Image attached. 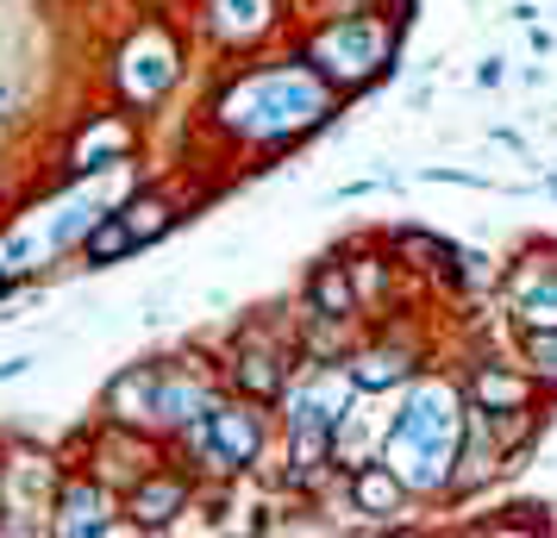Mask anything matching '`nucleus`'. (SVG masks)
Listing matches in <instances>:
<instances>
[{
    "label": "nucleus",
    "mask_w": 557,
    "mask_h": 538,
    "mask_svg": "<svg viewBox=\"0 0 557 538\" xmlns=\"http://www.w3.org/2000/svg\"><path fill=\"white\" fill-rule=\"evenodd\" d=\"M401 257H413V263H451V251L438 245V238H420V232H401Z\"/></svg>",
    "instance_id": "14"
},
{
    "label": "nucleus",
    "mask_w": 557,
    "mask_h": 538,
    "mask_svg": "<svg viewBox=\"0 0 557 538\" xmlns=\"http://www.w3.org/2000/svg\"><path fill=\"white\" fill-rule=\"evenodd\" d=\"M101 513H107V495L101 488H70L63 495V533H95L101 526Z\"/></svg>",
    "instance_id": "6"
},
{
    "label": "nucleus",
    "mask_w": 557,
    "mask_h": 538,
    "mask_svg": "<svg viewBox=\"0 0 557 538\" xmlns=\"http://www.w3.org/2000/svg\"><path fill=\"white\" fill-rule=\"evenodd\" d=\"M407 370H413V363L395 358V351H370V358L351 363V383H357V388H388V383H401Z\"/></svg>",
    "instance_id": "7"
},
{
    "label": "nucleus",
    "mask_w": 557,
    "mask_h": 538,
    "mask_svg": "<svg viewBox=\"0 0 557 538\" xmlns=\"http://www.w3.org/2000/svg\"><path fill=\"white\" fill-rule=\"evenodd\" d=\"M207 438L220 445V463H251L257 458V413H245V408H220V413H207Z\"/></svg>",
    "instance_id": "2"
},
{
    "label": "nucleus",
    "mask_w": 557,
    "mask_h": 538,
    "mask_svg": "<svg viewBox=\"0 0 557 538\" xmlns=\"http://www.w3.org/2000/svg\"><path fill=\"white\" fill-rule=\"evenodd\" d=\"M457 451V401L445 388L413 395L395 426V470L407 463L413 483H445V458Z\"/></svg>",
    "instance_id": "1"
},
{
    "label": "nucleus",
    "mask_w": 557,
    "mask_h": 538,
    "mask_svg": "<svg viewBox=\"0 0 557 538\" xmlns=\"http://www.w3.org/2000/svg\"><path fill=\"white\" fill-rule=\"evenodd\" d=\"M313 308L326 313V320H345V313H351V283H345L338 270H320V276H313Z\"/></svg>",
    "instance_id": "9"
},
{
    "label": "nucleus",
    "mask_w": 557,
    "mask_h": 538,
    "mask_svg": "<svg viewBox=\"0 0 557 538\" xmlns=\"http://www.w3.org/2000/svg\"><path fill=\"white\" fill-rule=\"evenodd\" d=\"M182 495H188L182 483H170V476H157V483H145L138 495H132V513H138L145 526H163V520H170V513L182 508Z\"/></svg>",
    "instance_id": "4"
},
{
    "label": "nucleus",
    "mask_w": 557,
    "mask_h": 538,
    "mask_svg": "<svg viewBox=\"0 0 557 538\" xmlns=\"http://www.w3.org/2000/svg\"><path fill=\"white\" fill-rule=\"evenodd\" d=\"M476 401L482 408H527V383H513V376H495V370H482L476 376Z\"/></svg>",
    "instance_id": "8"
},
{
    "label": "nucleus",
    "mask_w": 557,
    "mask_h": 538,
    "mask_svg": "<svg viewBox=\"0 0 557 538\" xmlns=\"http://www.w3.org/2000/svg\"><path fill=\"white\" fill-rule=\"evenodd\" d=\"M520 313H527L532 326H557V283H539L527 301H520Z\"/></svg>",
    "instance_id": "13"
},
{
    "label": "nucleus",
    "mask_w": 557,
    "mask_h": 538,
    "mask_svg": "<svg viewBox=\"0 0 557 538\" xmlns=\"http://www.w3.org/2000/svg\"><path fill=\"white\" fill-rule=\"evenodd\" d=\"M238 383L251 388V395H263V401H270V395L282 388V376H276V358H263V351H257V358H238Z\"/></svg>",
    "instance_id": "10"
},
{
    "label": "nucleus",
    "mask_w": 557,
    "mask_h": 538,
    "mask_svg": "<svg viewBox=\"0 0 557 538\" xmlns=\"http://www.w3.org/2000/svg\"><path fill=\"white\" fill-rule=\"evenodd\" d=\"M132 245H138V232H132L126 213H120V220H101V226L88 232V245H82V251H88V263H113V257H126Z\"/></svg>",
    "instance_id": "5"
},
{
    "label": "nucleus",
    "mask_w": 557,
    "mask_h": 538,
    "mask_svg": "<svg viewBox=\"0 0 557 538\" xmlns=\"http://www.w3.org/2000/svg\"><path fill=\"white\" fill-rule=\"evenodd\" d=\"M527 363H532V376L557 383V326H552V333H532L527 338Z\"/></svg>",
    "instance_id": "11"
},
{
    "label": "nucleus",
    "mask_w": 557,
    "mask_h": 538,
    "mask_svg": "<svg viewBox=\"0 0 557 538\" xmlns=\"http://www.w3.org/2000/svg\"><path fill=\"white\" fill-rule=\"evenodd\" d=\"M126 226L138 232V245H145V238H157V232L170 226V213H163V201H138V207H126Z\"/></svg>",
    "instance_id": "12"
},
{
    "label": "nucleus",
    "mask_w": 557,
    "mask_h": 538,
    "mask_svg": "<svg viewBox=\"0 0 557 538\" xmlns=\"http://www.w3.org/2000/svg\"><path fill=\"white\" fill-rule=\"evenodd\" d=\"M351 495H357V508H363V513L401 508V470H388V463H363V470H357V483H351Z\"/></svg>",
    "instance_id": "3"
}]
</instances>
